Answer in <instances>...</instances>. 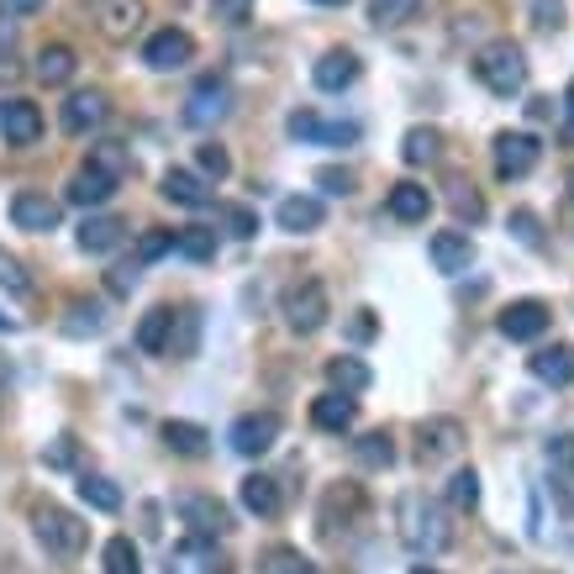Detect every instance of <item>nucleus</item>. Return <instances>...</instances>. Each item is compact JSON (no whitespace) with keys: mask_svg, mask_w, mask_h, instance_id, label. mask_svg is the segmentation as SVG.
<instances>
[{"mask_svg":"<svg viewBox=\"0 0 574 574\" xmlns=\"http://www.w3.org/2000/svg\"><path fill=\"white\" fill-rule=\"evenodd\" d=\"M475 79L490 90V96H522L527 90V53L511 43V37H496V43H485L475 53Z\"/></svg>","mask_w":574,"mask_h":574,"instance_id":"f257e3e1","label":"nucleus"},{"mask_svg":"<svg viewBox=\"0 0 574 574\" xmlns=\"http://www.w3.org/2000/svg\"><path fill=\"white\" fill-rule=\"evenodd\" d=\"M396 527H401V543L411 553H443L454 543V532H448V517L427 501V496H407V501L396 506Z\"/></svg>","mask_w":574,"mask_h":574,"instance_id":"f03ea898","label":"nucleus"},{"mask_svg":"<svg viewBox=\"0 0 574 574\" xmlns=\"http://www.w3.org/2000/svg\"><path fill=\"white\" fill-rule=\"evenodd\" d=\"M32 527H37L43 549L58 553V559H79V553H85V543H90V527L79 522L74 511L53 506V501H43L37 511H32Z\"/></svg>","mask_w":574,"mask_h":574,"instance_id":"7ed1b4c3","label":"nucleus"},{"mask_svg":"<svg viewBox=\"0 0 574 574\" xmlns=\"http://www.w3.org/2000/svg\"><path fill=\"white\" fill-rule=\"evenodd\" d=\"M327 316H333V301H327V285L322 280H301V285L285 295V322L290 333L312 337L327 327Z\"/></svg>","mask_w":574,"mask_h":574,"instance_id":"20e7f679","label":"nucleus"},{"mask_svg":"<svg viewBox=\"0 0 574 574\" xmlns=\"http://www.w3.org/2000/svg\"><path fill=\"white\" fill-rule=\"evenodd\" d=\"M90 17H96V32L106 43H132L148 22V6L143 0H96Z\"/></svg>","mask_w":574,"mask_h":574,"instance_id":"39448f33","label":"nucleus"},{"mask_svg":"<svg viewBox=\"0 0 574 574\" xmlns=\"http://www.w3.org/2000/svg\"><path fill=\"white\" fill-rule=\"evenodd\" d=\"M464 448V422L458 416H427L416 427V458L422 464H448Z\"/></svg>","mask_w":574,"mask_h":574,"instance_id":"423d86ee","label":"nucleus"},{"mask_svg":"<svg viewBox=\"0 0 574 574\" xmlns=\"http://www.w3.org/2000/svg\"><path fill=\"white\" fill-rule=\"evenodd\" d=\"M543 159V148L532 132H496V174L501 180H527Z\"/></svg>","mask_w":574,"mask_h":574,"instance_id":"0eeeda50","label":"nucleus"},{"mask_svg":"<svg viewBox=\"0 0 574 574\" xmlns=\"http://www.w3.org/2000/svg\"><path fill=\"white\" fill-rule=\"evenodd\" d=\"M280 427H285V422H280L274 411H248V416L232 422V448H238L242 458H259L280 443Z\"/></svg>","mask_w":574,"mask_h":574,"instance_id":"6e6552de","label":"nucleus"},{"mask_svg":"<svg viewBox=\"0 0 574 574\" xmlns=\"http://www.w3.org/2000/svg\"><path fill=\"white\" fill-rule=\"evenodd\" d=\"M195 58V37L191 32H180V26H164V32H153L143 43V64L148 69H159V74H169V69H185Z\"/></svg>","mask_w":574,"mask_h":574,"instance_id":"1a4fd4ad","label":"nucleus"},{"mask_svg":"<svg viewBox=\"0 0 574 574\" xmlns=\"http://www.w3.org/2000/svg\"><path fill=\"white\" fill-rule=\"evenodd\" d=\"M549 327H553L549 301H511L501 312V337H511V343H538Z\"/></svg>","mask_w":574,"mask_h":574,"instance_id":"9d476101","label":"nucleus"},{"mask_svg":"<svg viewBox=\"0 0 574 574\" xmlns=\"http://www.w3.org/2000/svg\"><path fill=\"white\" fill-rule=\"evenodd\" d=\"M11 221H17L22 232H53V227L64 221V206L43 191H17L11 195Z\"/></svg>","mask_w":574,"mask_h":574,"instance_id":"9b49d317","label":"nucleus"},{"mask_svg":"<svg viewBox=\"0 0 574 574\" xmlns=\"http://www.w3.org/2000/svg\"><path fill=\"white\" fill-rule=\"evenodd\" d=\"M290 138H301V143H359V121H322L316 111H290Z\"/></svg>","mask_w":574,"mask_h":574,"instance_id":"f8f14e48","label":"nucleus"},{"mask_svg":"<svg viewBox=\"0 0 574 574\" xmlns=\"http://www.w3.org/2000/svg\"><path fill=\"white\" fill-rule=\"evenodd\" d=\"M227 106H232V90H227V79L206 74V79H201V85L191 90V100H185V121H191V127H212V121L227 117Z\"/></svg>","mask_w":574,"mask_h":574,"instance_id":"ddd939ff","label":"nucleus"},{"mask_svg":"<svg viewBox=\"0 0 574 574\" xmlns=\"http://www.w3.org/2000/svg\"><path fill=\"white\" fill-rule=\"evenodd\" d=\"M106 111H111V100L100 96V90H74V96L64 100V111H58V121H64V132H74V138H85V132H96L100 121H106Z\"/></svg>","mask_w":574,"mask_h":574,"instance_id":"4468645a","label":"nucleus"},{"mask_svg":"<svg viewBox=\"0 0 574 574\" xmlns=\"http://www.w3.org/2000/svg\"><path fill=\"white\" fill-rule=\"evenodd\" d=\"M0 138L11 148H32L43 138V111H37L32 100H6V111H0Z\"/></svg>","mask_w":574,"mask_h":574,"instance_id":"2eb2a0df","label":"nucleus"},{"mask_svg":"<svg viewBox=\"0 0 574 574\" xmlns=\"http://www.w3.org/2000/svg\"><path fill=\"white\" fill-rule=\"evenodd\" d=\"M427 259L437 274H464V269L475 263V238H469V232H432Z\"/></svg>","mask_w":574,"mask_h":574,"instance_id":"dca6fc26","label":"nucleus"},{"mask_svg":"<svg viewBox=\"0 0 574 574\" xmlns=\"http://www.w3.org/2000/svg\"><path fill=\"white\" fill-rule=\"evenodd\" d=\"M312 79H316V90H327V96H337V90H348V85L359 79V58H354L348 48H327L322 58H316Z\"/></svg>","mask_w":574,"mask_h":574,"instance_id":"f3484780","label":"nucleus"},{"mask_svg":"<svg viewBox=\"0 0 574 574\" xmlns=\"http://www.w3.org/2000/svg\"><path fill=\"white\" fill-rule=\"evenodd\" d=\"M180 517L201 532V538H221L232 517H227V506L216 501V496H180Z\"/></svg>","mask_w":574,"mask_h":574,"instance_id":"a211bd4d","label":"nucleus"},{"mask_svg":"<svg viewBox=\"0 0 574 574\" xmlns=\"http://www.w3.org/2000/svg\"><path fill=\"white\" fill-rule=\"evenodd\" d=\"M274 221H280V232H316V227L327 221V206H322L316 195H285L280 212H274Z\"/></svg>","mask_w":574,"mask_h":574,"instance_id":"6ab92c4d","label":"nucleus"},{"mask_svg":"<svg viewBox=\"0 0 574 574\" xmlns=\"http://www.w3.org/2000/svg\"><path fill=\"white\" fill-rule=\"evenodd\" d=\"M164 201L185 206V212H206L212 206V191H206V180L191 174V169H164Z\"/></svg>","mask_w":574,"mask_h":574,"instance_id":"aec40b11","label":"nucleus"},{"mask_svg":"<svg viewBox=\"0 0 574 574\" xmlns=\"http://www.w3.org/2000/svg\"><path fill=\"white\" fill-rule=\"evenodd\" d=\"M385 212L396 216V221H427V212H432L427 185H416V180L390 185V195H385Z\"/></svg>","mask_w":574,"mask_h":574,"instance_id":"412c9836","label":"nucleus"},{"mask_svg":"<svg viewBox=\"0 0 574 574\" xmlns=\"http://www.w3.org/2000/svg\"><path fill=\"white\" fill-rule=\"evenodd\" d=\"M527 364H532V375H538L543 385H574V348H570V343L538 348Z\"/></svg>","mask_w":574,"mask_h":574,"instance_id":"4be33fe9","label":"nucleus"},{"mask_svg":"<svg viewBox=\"0 0 574 574\" xmlns=\"http://www.w3.org/2000/svg\"><path fill=\"white\" fill-rule=\"evenodd\" d=\"M354 416H359L354 396H337V390H327V396H316V401H312V422L322 432H348V427H354Z\"/></svg>","mask_w":574,"mask_h":574,"instance_id":"5701e85b","label":"nucleus"},{"mask_svg":"<svg viewBox=\"0 0 574 574\" xmlns=\"http://www.w3.org/2000/svg\"><path fill=\"white\" fill-rule=\"evenodd\" d=\"M111 195H117V180H111V174H100V169H90V164L69 180V201H74V206H85V212H90V206H106Z\"/></svg>","mask_w":574,"mask_h":574,"instance_id":"b1692460","label":"nucleus"},{"mask_svg":"<svg viewBox=\"0 0 574 574\" xmlns=\"http://www.w3.org/2000/svg\"><path fill=\"white\" fill-rule=\"evenodd\" d=\"M369 364L354 359V354H337V359H327V385H333L337 396H364L369 390Z\"/></svg>","mask_w":574,"mask_h":574,"instance_id":"393cba45","label":"nucleus"},{"mask_svg":"<svg viewBox=\"0 0 574 574\" xmlns=\"http://www.w3.org/2000/svg\"><path fill=\"white\" fill-rule=\"evenodd\" d=\"M174 322H180V316L169 312V306H153V312L138 322V348H143V354H169V348H174Z\"/></svg>","mask_w":574,"mask_h":574,"instance_id":"a878e982","label":"nucleus"},{"mask_svg":"<svg viewBox=\"0 0 574 574\" xmlns=\"http://www.w3.org/2000/svg\"><path fill=\"white\" fill-rule=\"evenodd\" d=\"M74 69H79V58H74V48L69 43H48V48L37 53V79L48 85V90H58V85H69L74 79Z\"/></svg>","mask_w":574,"mask_h":574,"instance_id":"bb28decb","label":"nucleus"},{"mask_svg":"<svg viewBox=\"0 0 574 574\" xmlns=\"http://www.w3.org/2000/svg\"><path fill=\"white\" fill-rule=\"evenodd\" d=\"M238 496H242V506H248V511H253V517H280V485H274V479L269 475H248L238 485Z\"/></svg>","mask_w":574,"mask_h":574,"instance_id":"cd10ccee","label":"nucleus"},{"mask_svg":"<svg viewBox=\"0 0 574 574\" xmlns=\"http://www.w3.org/2000/svg\"><path fill=\"white\" fill-rule=\"evenodd\" d=\"M121 216H85V227H79V248L85 253H111L121 242Z\"/></svg>","mask_w":574,"mask_h":574,"instance_id":"c85d7f7f","label":"nucleus"},{"mask_svg":"<svg viewBox=\"0 0 574 574\" xmlns=\"http://www.w3.org/2000/svg\"><path fill=\"white\" fill-rule=\"evenodd\" d=\"M164 443L180 458H201L206 454V443H212V432L195 427V422H164Z\"/></svg>","mask_w":574,"mask_h":574,"instance_id":"c756f323","label":"nucleus"},{"mask_svg":"<svg viewBox=\"0 0 574 574\" xmlns=\"http://www.w3.org/2000/svg\"><path fill=\"white\" fill-rule=\"evenodd\" d=\"M437 148H443V138H437V127H411L407 138H401V159H407L411 169H422L437 159Z\"/></svg>","mask_w":574,"mask_h":574,"instance_id":"7c9ffc66","label":"nucleus"},{"mask_svg":"<svg viewBox=\"0 0 574 574\" xmlns=\"http://www.w3.org/2000/svg\"><path fill=\"white\" fill-rule=\"evenodd\" d=\"M354 458H359L364 469H390V464H396V443H390V432H364L359 443H354Z\"/></svg>","mask_w":574,"mask_h":574,"instance_id":"2f4dec72","label":"nucleus"},{"mask_svg":"<svg viewBox=\"0 0 574 574\" xmlns=\"http://www.w3.org/2000/svg\"><path fill=\"white\" fill-rule=\"evenodd\" d=\"M422 0H369V22L375 26H407L416 22Z\"/></svg>","mask_w":574,"mask_h":574,"instance_id":"473e14b6","label":"nucleus"},{"mask_svg":"<svg viewBox=\"0 0 574 574\" xmlns=\"http://www.w3.org/2000/svg\"><path fill=\"white\" fill-rule=\"evenodd\" d=\"M79 496H85V506H96V511H121V490L106 475H79Z\"/></svg>","mask_w":574,"mask_h":574,"instance_id":"72a5a7b5","label":"nucleus"},{"mask_svg":"<svg viewBox=\"0 0 574 574\" xmlns=\"http://www.w3.org/2000/svg\"><path fill=\"white\" fill-rule=\"evenodd\" d=\"M100 564H106V574H143V559L132 549V538H111L106 553H100Z\"/></svg>","mask_w":574,"mask_h":574,"instance_id":"f704fd0d","label":"nucleus"},{"mask_svg":"<svg viewBox=\"0 0 574 574\" xmlns=\"http://www.w3.org/2000/svg\"><path fill=\"white\" fill-rule=\"evenodd\" d=\"M174 253H185V259H195V263L216 259V232H206V227H185V232L174 238Z\"/></svg>","mask_w":574,"mask_h":574,"instance_id":"c9c22d12","label":"nucleus"},{"mask_svg":"<svg viewBox=\"0 0 574 574\" xmlns=\"http://www.w3.org/2000/svg\"><path fill=\"white\" fill-rule=\"evenodd\" d=\"M448 506H454V511H475L479 506V475L475 469H454V479H448Z\"/></svg>","mask_w":574,"mask_h":574,"instance_id":"e433bc0d","label":"nucleus"},{"mask_svg":"<svg viewBox=\"0 0 574 574\" xmlns=\"http://www.w3.org/2000/svg\"><path fill=\"white\" fill-rule=\"evenodd\" d=\"M263 574H316V564L301 559L295 549H269L263 553Z\"/></svg>","mask_w":574,"mask_h":574,"instance_id":"4c0bfd02","label":"nucleus"},{"mask_svg":"<svg viewBox=\"0 0 574 574\" xmlns=\"http://www.w3.org/2000/svg\"><path fill=\"white\" fill-rule=\"evenodd\" d=\"M448 191H454V195H448V206H454L458 221H479V216H485V201H479L475 185H464V180H454Z\"/></svg>","mask_w":574,"mask_h":574,"instance_id":"58836bf2","label":"nucleus"},{"mask_svg":"<svg viewBox=\"0 0 574 574\" xmlns=\"http://www.w3.org/2000/svg\"><path fill=\"white\" fill-rule=\"evenodd\" d=\"M90 169H100V174H111V180H127V153H121V143H100V148H90Z\"/></svg>","mask_w":574,"mask_h":574,"instance_id":"ea45409f","label":"nucleus"},{"mask_svg":"<svg viewBox=\"0 0 574 574\" xmlns=\"http://www.w3.org/2000/svg\"><path fill=\"white\" fill-rule=\"evenodd\" d=\"M195 164H201V180H227V174H232V159H227L221 143H201Z\"/></svg>","mask_w":574,"mask_h":574,"instance_id":"a19ab883","label":"nucleus"},{"mask_svg":"<svg viewBox=\"0 0 574 574\" xmlns=\"http://www.w3.org/2000/svg\"><path fill=\"white\" fill-rule=\"evenodd\" d=\"M216 216H221V227L232 238H253L259 232V212H248V206H216Z\"/></svg>","mask_w":574,"mask_h":574,"instance_id":"79ce46f5","label":"nucleus"},{"mask_svg":"<svg viewBox=\"0 0 574 574\" xmlns=\"http://www.w3.org/2000/svg\"><path fill=\"white\" fill-rule=\"evenodd\" d=\"M174 238H180V232H169V227L143 232V242H138V263H153V259H164V253H174Z\"/></svg>","mask_w":574,"mask_h":574,"instance_id":"37998d69","label":"nucleus"},{"mask_svg":"<svg viewBox=\"0 0 574 574\" xmlns=\"http://www.w3.org/2000/svg\"><path fill=\"white\" fill-rule=\"evenodd\" d=\"M0 285L17 290V295H26V290H32V280H26L22 259H17V253H6V248H0Z\"/></svg>","mask_w":574,"mask_h":574,"instance_id":"c03bdc74","label":"nucleus"},{"mask_svg":"<svg viewBox=\"0 0 574 574\" xmlns=\"http://www.w3.org/2000/svg\"><path fill=\"white\" fill-rule=\"evenodd\" d=\"M69 333H100V327H106V316H100V306H85V301H74L69 306Z\"/></svg>","mask_w":574,"mask_h":574,"instance_id":"a18cd8bd","label":"nucleus"},{"mask_svg":"<svg viewBox=\"0 0 574 574\" xmlns=\"http://www.w3.org/2000/svg\"><path fill=\"white\" fill-rule=\"evenodd\" d=\"M316 185H322V191H333V195H348V191H354V169H337V164L316 169Z\"/></svg>","mask_w":574,"mask_h":574,"instance_id":"49530a36","label":"nucleus"},{"mask_svg":"<svg viewBox=\"0 0 574 574\" xmlns=\"http://www.w3.org/2000/svg\"><path fill=\"white\" fill-rule=\"evenodd\" d=\"M549 464H553V469H570V475H574V432H559V437H549Z\"/></svg>","mask_w":574,"mask_h":574,"instance_id":"de8ad7c7","label":"nucleus"},{"mask_svg":"<svg viewBox=\"0 0 574 574\" xmlns=\"http://www.w3.org/2000/svg\"><path fill=\"white\" fill-rule=\"evenodd\" d=\"M212 11H216V22L242 26L248 22V11H253V0H212Z\"/></svg>","mask_w":574,"mask_h":574,"instance_id":"09e8293b","label":"nucleus"},{"mask_svg":"<svg viewBox=\"0 0 574 574\" xmlns=\"http://www.w3.org/2000/svg\"><path fill=\"white\" fill-rule=\"evenodd\" d=\"M511 232H517L527 248H538V242H543V232H538V216H532V212H517V216H511Z\"/></svg>","mask_w":574,"mask_h":574,"instance_id":"8fccbe9b","label":"nucleus"},{"mask_svg":"<svg viewBox=\"0 0 574 574\" xmlns=\"http://www.w3.org/2000/svg\"><path fill=\"white\" fill-rule=\"evenodd\" d=\"M559 17H564V6H559V0H538V26H543V32H559Z\"/></svg>","mask_w":574,"mask_h":574,"instance_id":"3c124183","label":"nucleus"},{"mask_svg":"<svg viewBox=\"0 0 574 574\" xmlns=\"http://www.w3.org/2000/svg\"><path fill=\"white\" fill-rule=\"evenodd\" d=\"M48 0H0V17H32V11H43Z\"/></svg>","mask_w":574,"mask_h":574,"instance_id":"603ef678","label":"nucleus"},{"mask_svg":"<svg viewBox=\"0 0 574 574\" xmlns=\"http://www.w3.org/2000/svg\"><path fill=\"white\" fill-rule=\"evenodd\" d=\"M132 285H138V269H132V263H121V269H111V295H127Z\"/></svg>","mask_w":574,"mask_h":574,"instance_id":"864d4df0","label":"nucleus"},{"mask_svg":"<svg viewBox=\"0 0 574 574\" xmlns=\"http://www.w3.org/2000/svg\"><path fill=\"white\" fill-rule=\"evenodd\" d=\"M564 143H574V79H570V90H564Z\"/></svg>","mask_w":574,"mask_h":574,"instance_id":"5fc2aeb1","label":"nucleus"},{"mask_svg":"<svg viewBox=\"0 0 574 574\" xmlns=\"http://www.w3.org/2000/svg\"><path fill=\"white\" fill-rule=\"evenodd\" d=\"M354 337H375V312H359V322H354Z\"/></svg>","mask_w":574,"mask_h":574,"instance_id":"6e6d98bb","label":"nucleus"},{"mask_svg":"<svg viewBox=\"0 0 574 574\" xmlns=\"http://www.w3.org/2000/svg\"><path fill=\"white\" fill-rule=\"evenodd\" d=\"M6 380H11V364H6V359H0V385H6Z\"/></svg>","mask_w":574,"mask_h":574,"instance_id":"4d7b16f0","label":"nucleus"},{"mask_svg":"<svg viewBox=\"0 0 574 574\" xmlns=\"http://www.w3.org/2000/svg\"><path fill=\"white\" fill-rule=\"evenodd\" d=\"M0 333H11V316H0Z\"/></svg>","mask_w":574,"mask_h":574,"instance_id":"13d9d810","label":"nucleus"},{"mask_svg":"<svg viewBox=\"0 0 574 574\" xmlns=\"http://www.w3.org/2000/svg\"><path fill=\"white\" fill-rule=\"evenodd\" d=\"M411 574H437V570H427V564H416V570H411Z\"/></svg>","mask_w":574,"mask_h":574,"instance_id":"bf43d9fd","label":"nucleus"},{"mask_svg":"<svg viewBox=\"0 0 574 574\" xmlns=\"http://www.w3.org/2000/svg\"><path fill=\"white\" fill-rule=\"evenodd\" d=\"M316 6H348V0H316Z\"/></svg>","mask_w":574,"mask_h":574,"instance_id":"052dcab7","label":"nucleus"},{"mask_svg":"<svg viewBox=\"0 0 574 574\" xmlns=\"http://www.w3.org/2000/svg\"><path fill=\"white\" fill-rule=\"evenodd\" d=\"M570 206H574V180H570Z\"/></svg>","mask_w":574,"mask_h":574,"instance_id":"680f3d73","label":"nucleus"}]
</instances>
